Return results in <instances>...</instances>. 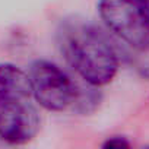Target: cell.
Segmentation results:
<instances>
[{"label": "cell", "mask_w": 149, "mask_h": 149, "mask_svg": "<svg viewBox=\"0 0 149 149\" xmlns=\"http://www.w3.org/2000/svg\"><path fill=\"white\" fill-rule=\"evenodd\" d=\"M57 45L67 64L86 84L100 88L116 78L118 51L97 25L79 18L63 21L57 29Z\"/></svg>", "instance_id": "obj_1"}, {"label": "cell", "mask_w": 149, "mask_h": 149, "mask_svg": "<svg viewBox=\"0 0 149 149\" xmlns=\"http://www.w3.org/2000/svg\"><path fill=\"white\" fill-rule=\"evenodd\" d=\"M29 79L32 97L42 108L54 113L72 108L79 85L61 67L48 60H37L31 64Z\"/></svg>", "instance_id": "obj_2"}, {"label": "cell", "mask_w": 149, "mask_h": 149, "mask_svg": "<svg viewBox=\"0 0 149 149\" xmlns=\"http://www.w3.org/2000/svg\"><path fill=\"white\" fill-rule=\"evenodd\" d=\"M98 13L105 26L130 51L149 45V28L133 0H100Z\"/></svg>", "instance_id": "obj_3"}, {"label": "cell", "mask_w": 149, "mask_h": 149, "mask_svg": "<svg viewBox=\"0 0 149 149\" xmlns=\"http://www.w3.org/2000/svg\"><path fill=\"white\" fill-rule=\"evenodd\" d=\"M40 116L37 108L26 101L0 102V139L21 145L32 140L40 130Z\"/></svg>", "instance_id": "obj_4"}, {"label": "cell", "mask_w": 149, "mask_h": 149, "mask_svg": "<svg viewBox=\"0 0 149 149\" xmlns=\"http://www.w3.org/2000/svg\"><path fill=\"white\" fill-rule=\"evenodd\" d=\"M31 97L29 74L12 63H0V102L26 101Z\"/></svg>", "instance_id": "obj_5"}, {"label": "cell", "mask_w": 149, "mask_h": 149, "mask_svg": "<svg viewBox=\"0 0 149 149\" xmlns=\"http://www.w3.org/2000/svg\"><path fill=\"white\" fill-rule=\"evenodd\" d=\"M101 98L102 97L98 91V86L86 84V88H85V86L79 85L78 95L72 105V110L76 113H81V114H91L92 111H95L98 108Z\"/></svg>", "instance_id": "obj_6"}, {"label": "cell", "mask_w": 149, "mask_h": 149, "mask_svg": "<svg viewBox=\"0 0 149 149\" xmlns=\"http://www.w3.org/2000/svg\"><path fill=\"white\" fill-rule=\"evenodd\" d=\"M129 60L139 76L149 81V45L140 50L129 51Z\"/></svg>", "instance_id": "obj_7"}, {"label": "cell", "mask_w": 149, "mask_h": 149, "mask_svg": "<svg viewBox=\"0 0 149 149\" xmlns=\"http://www.w3.org/2000/svg\"><path fill=\"white\" fill-rule=\"evenodd\" d=\"M104 148H129L130 143L124 139V137H120V136H113V137H108L104 145Z\"/></svg>", "instance_id": "obj_8"}, {"label": "cell", "mask_w": 149, "mask_h": 149, "mask_svg": "<svg viewBox=\"0 0 149 149\" xmlns=\"http://www.w3.org/2000/svg\"><path fill=\"white\" fill-rule=\"evenodd\" d=\"M133 2L136 3V6L139 8L148 28H149V0H133Z\"/></svg>", "instance_id": "obj_9"}]
</instances>
